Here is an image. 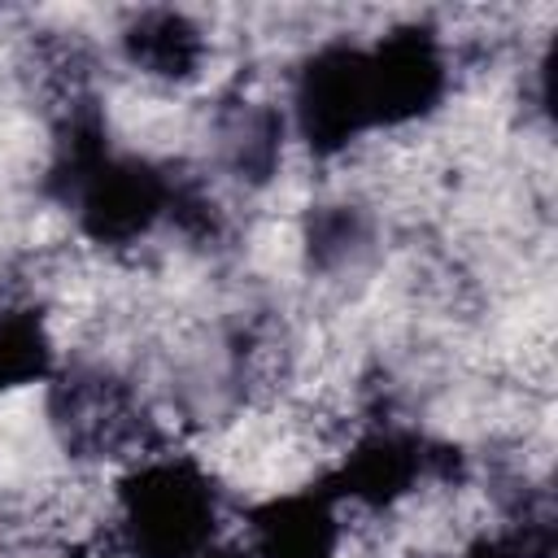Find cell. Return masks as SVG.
Segmentation results:
<instances>
[{"mask_svg":"<svg viewBox=\"0 0 558 558\" xmlns=\"http://www.w3.org/2000/svg\"><path fill=\"white\" fill-rule=\"evenodd\" d=\"M218 536V488L192 458L140 462L118 484V541L131 558H196Z\"/></svg>","mask_w":558,"mask_h":558,"instance_id":"cell-1","label":"cell"},{"mask_svg":"<svg viewBox=\"0 0 558 558\" xmlns=\"http://www.w3.org/2000/svg\"><path fill=\"white\" fill-rule=\"evenodd\" d=\"M292 122H296V135L323 157L344 153L353 140L375 131L366 48L323 44L296 74Z\"/></svg>","mask_w":558,"mask_h":558,"instance_id":"cell-2","label":"cell"},{"mask_svg":"<svg viewBox=\"0 0 558 558\" xmlns=\"http://www.w3.org/2000/svg\"><path fill=\"white\" fill-rule=\"evenodd\" d=\"M170 201H174V179L161 166L126 153L100 157L65 196V205L78 214L83 235L105 248H122L148 235L170 214Z\"/></svg>","mask_w":558,"mask_h":558,"instance_id":"cell-3","label":"cell"},{"mask_svg":"<svg viewBox=\"0 0 558 558\" xmlns=\"http://www.w3.org/2000/svg\"><path fill=\"white\" fill-rule=\"evenodd\" d=\"M366 74H371L375 126H405L414 118H427L449 87L445 48L427 26H397L379 44H371Z\"/></svg>","mask_w":558,"mask_h":558,"instance_id":"cell-4","label":"cell"},{"mask_svg":"<svg viewBox=\"0 0 558 558\" xmlns=\"http://www.w3.org/2000/svg\"><path fill=\"white\" fill-rule=\"evenodd\" d=\"M440 458H445L440 449H432L423 436H414L405 427H375L353 440V449L323 480V488L336 501L384 510V506L410 497L427 475H436Z\"/></svg>","mask_w":558,"mask_h":558,"instance_id":"cell-5","label":"cell"},{"mask_svg":"<svg viewBox=\"0 0 558 558\" xmlns=\"http://www.w3.org/2000/svg\"><path fill=\"white\" fill-rule=\"evenodd\" d=\"M248 558H336L340 501L318 488L266 497L248 510Z\"/></svg>","mask_w":558,"mask_h":558,"instance_id":"cell-6","label":"cell"},{"mask_svg":"<svg viewBox=\"0 0 558 558\" xmlns=\"http://www.w3.org/2000/svg\"><path fill=\"white\" fill-rule=\"evenodd\" d=\"M122 52L135 70H144L153 78H166V83H183L205 61V35L179 9H144L126 22Z\"/></svg>","mask_w":558,"mask_h":558,"instance_id":"cell-7","label":"cell"},{"mask_svg":"<svg viewBox=\"0 0 558 558\" xmlns=\"http://www.w3.org/2000/svg\"><path fill=\"white\" fill-rule=\"evenodd\" d=\"M52 410H57V423H61L65 440L78 445V449H96V453L118 445V436L126 427V405L109 388V379H100V375L61 379Z\"/></svg>","mask_w":558,"mask_h":558,"instance_id":"cell-8","label":"cell"},{"mask_svg":"<svg viewBox=\"0 0 558 558\" xmlns=\"http://www.w3.org/2000/svg\"><path fill=\"white\" fill-rule=\"evenodd\" d=\"M52 375V340L39 314L0 310V392L44 384Z\"/></svg>","mask_w":558,"mask_h":558,"instance_id":"cell-9","label":"cell"},{"mask_svg":"<svg viewBox=\"0 0 558 558\" xmlns=\"http://www.w3.org/2000/svg\"><path fill=\"white\" fill-rule=\"evenodd\" d=\"M222 148L227 161L240 179L248 183H266L279 166V148H283V118L266 105H248L240 109L227 126H222Z\"/></svg>","mask_w":558,"mask_h":558,"instance_id":"cell-10","label":"cell"},{"mask_svg":"<svg viewBox=\"0 0 558 558\" xmlns=\"http://www.w3.org/2000/svg\"><path fill=\"white\" fill-rule=\"evenodd\" d=\"M366 244V222L353 205H323L310 214L305 222V248H310V262L331 270L340 262H349L357 248Z\"/></svg>","mask_w":558,"mask_h":558,"instance_id":"cell-11","label":"cell"},{"mask_svg":"<svg viewBox=\"0 0 558 558\" xmlns=\"http://www.w3.org/2000/svg\"><path fill=\"white\" fill-rule=\"evenodd\" d=\"M462 558H532L519 541V532H506V536H480L475 545L462 549Z\"/></svg>","mask_w":558,"mask_h":558,"instance_id":"cell-12","label":"cell"},{"mask_svg":"<svg viewBox=\"0 0 558 558\" xmlns=\"http://www.w3.org/2000/svg\"><path fill=\"white\" fill-rule=\"evenodd\" d=\"M196 558H248V554L235 549V545H209V549H201Z\"/></svg>","mask_w":558,"mask_h":558,"instance_id":"cell-13","label":"cell"}]
</instances>
